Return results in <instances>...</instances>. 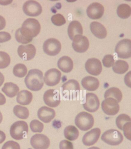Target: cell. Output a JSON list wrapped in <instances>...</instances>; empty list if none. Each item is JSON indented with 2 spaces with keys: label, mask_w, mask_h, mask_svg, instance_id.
I'll return each instance as SVG.
<instances>
[{
  "label": "cell",
  "mask_w": 131,
  "mask_h": 149,
  "mask_svg": "<svg viewBox=\"0 0 131 149\" xmlns=\"http://www.w3.org/2000/svg\"><path fill=\"white\" fill-rule=\"evenodd\" d=\"M82 86L88 91H93L98 89L100 85L99 80L92 76L85 77L81 82Z\"/></svg>",
  "instance_id": "44dd1931"
},
{
  "label": "cell",
  "mask_w": 131,
  "mask_h": 149,
  "mask_svg": "<svg viewBox=\"0 0 131 149\" xmlns=\"http://www.w3.org/2000/svg\"><path fill=\"white\" fill-rule=\"evenodd\" d=\"M51 21L53 24L56 26H62L66 23L65 18L61 14H58L52 16Z\"/></svg>",
  "instance_id": "d590c367"
},
{
  "label": "cell",
  "mask_w": 131,
  "mask_h": 149,
  "mask_svg": "<svg viewBox=\"0 0 131 149\" xmlns=\"http://www.w3.org/2000/svg\"><path fill=\"white\" fill-rule=\"evenodd\" d=\"M131 119L130 117L128 115L122 114L119 115L116 119V125L118 128L120 130H123V127L127 122H131Z\"/></svg>",
  "instance_id": "836d02e7"
},
{
  "label": "cell",
  "mask_w": 131,
  "mask_h": 149,
  "mask_svg": "<svg viewBox=\"0 0 131 149\" xmlns=\"http://www.w3.org/2000/svg\"><path fill=\"white\" fill-rule=\"evenodd\" d=\"M2 120H3V116H2V113L0 112V124L2 122Z\"/></svg>",
  "instance_id": "7dc6e473"
},
{
  "label": "cell",
  "mask_w": 131,
  "mask_h": 149,
  "mask_svg": "<svg viewBox=\"0 0 131 149\" xmlns=\"http://www.w3.org/2000/svg\"><path fill=\"white\" fill-rule=\"evenodd\" d=\"M129 65L124 61L117 60L113 65L112 69L114 72L118 74H123L128 71Z\"/></svg>",
  "instance_id": "f1b7e54d"
},
{
  "label": "cell",
  "mask_w": 131,
  "mask_h": 149,
  "mask_svg": "<svg viewBox=\"0 0 131 149\" xmlns=\"http://www.w3.org/2000/svg\"><path fill=\"white\" fill-rule=\"evenodd\" d=\"M131 122H127L124 125L123 127L124 134L125 136L130 140H131Z\"/></svg>",
  "instance_id": "f35d334b"
},
{
  "label": "cell",
  "mask_w": 131,
  "mask_h": 149,
  "mask_svg": "<svg viewBox=\"0 0 131 149\" xmlns=\"http://www.w3.org/2000/svg\"><path fill=\"white\" fill-rule=\"evenodd\" d=\"M125 82L128 86L131 88V71L127 73L125 77Z\"/></svg>",
  "instance_id": "b9f144b4"
},
{
  "label": "cell",
  "mask_w": 131,
  "mask_h": 149,
  "mask_svg": "<svg viewBox=\"0 0 131 149\" xmlns=\"http://www.w3.org/2000/svg\"><path fill=\"white\" fill-rule=\"evenodd\" d=\"M27 69L26 66L24 64H17L13 68V72L14 74L17 77L22 78L26 75Z\"/></svg>",
  "instance_id": "1f68e13d"
},
{
  "label": "cell",
  "mask_w": 131,
  "mask_h": 149,
  "mask_svg": "<svg viewBox=\"0 0 131 149\" xmlns=\"http://www.w3.org/2000/svg\"><path fill=\"white\" fill-rule=\"evenodd\" d=\"M55 111L53 109L46 106L42 107L37 112L39 119L45 123L50 122L55 118Z\"/></svg>",
  "instance_id": "ffe728a7"
},
{
  "label": "cell",
  "mask_w": 131,
  "mask_h": 149,
  "mask_svg": "<svg viewBox=\"0 0 131 149\" xmlns=\"http://www.w3.org/2000/svg\"><path fill=\"white\" fill-rule=\"evenodd\" d=\"M102 62L103 65L105 67H111L114 63L113 56L111 54L105 55L103 59Z\"/></svg>",
  "instance_id": "8d00e7d4"
},
{
  "label": "cell",
  "mask_w": 131,
  "mask_h": 149,
  "mask_svg": "<svg viewBox=\"0 0 131 149\" xmlns=\"http://www.w3.org/2000/svg\"><path fill=\"white\" fill-rule=\"evenodd\" d=\"M31 144L34 149H47L50 145V141L44 134H36L32 137Z\"/></svg>",
  "instance_id": "7c38bea8"
},
{
  "label": "cell",
  "mask_w": 131,
  "mask_h": 149,
  "mask_svg": "<svg viewBox=\"0 0 131 149\" xmlns=\"http://www.w3.org/2000/svg\"><path fill=\"white\" fill-rule=\"evenodd\" d=\"M33 95L31 92L27 90H23L18 93L17 97V102L20 105H27L32 101Z\"/></svg>",
  "instance_id": "d4e9b609"
},
{
  "label": "cell",
  "mask_w": 131,
  "mask_h": 149,
  "mask_svg": "<svg viewBox=\"0 0 131 149\" xmlns=\"http://www.w3.org/2000/svg\"><path fill=\"white\" fill-rule=\"evenodd\" d=\"M32 131L34 133H41L43 131L44 125L43 123L37 120L32 121L30 124Z\"/></svg>",
  "instance_id": "e575fe53"
},
{
  "label": "cell",
  "mask_w": 131,
  "mask_h": 149,
  "mask_svg": "<svg viewBox=\"0 0 131 149\" xmlns=\"http://www.w3.org/2000/svg\"><path fill=\"white\" fill-rule=\"evenodd\" d=\"M94 123V118L91 114L87 112L80 113L75 118L76 125L81 130L86 131L93 127Z\"/></svg>",
  "instance_id": "277c9868"
},
{
  "label": "cell",
  "mask_w": 131,
  "mask_h": 149,
  "mask_svg": "<svg viewBox=\"0 0 131 149\" xmlns=\"http://www.w3.org/2000/svg\"><path fill=\"white\" fill-rule=\"evenodd\" d=\"M6 101L5 97L2 93H0V105H4L6 104Z\"/></svg>",
  "instance_id": "ee69618b"
},
{
  "label": "cell",
  "mask_w": 131,
  "mask_h": 149,
  "mask_svg": "<svg viewBox=\"0 0 131 149\" xmlns=\"http://www.w3.org/2000/svg\"><path fill=\"white\" fill-rule=\"evenodd\" d=\"M4 81V75L1 72H0V87L3 84Z\"/></svg>",
  "instance_id": "bcb514c9"
},
{
  "label": "cell",
  "mask_w": 131,
  "mask_h": 149,
  "mask_svg": "<svg viewBox=\"0 0 131 149\" xmlns=\"http://www.w3.org/2000/svg\"><path fill=\"white\" fill-rule=\"evenodd\" d=\"M68 33L70 39L73 40L74 37L77 35L82 36L83 28L82 25L79 22L74 20L72 21L69 25Z\"/></svg>",
  "instance_id": "603a6c76"
},
{
  "label": "cell",
  "mask_w": 131,
  "mask_h": 149,
  "mask_svg": "<svg viewBox=\"0 0 131 149\" xmlns=\"http://www.w3.org/2000/svg\"><path fill=\"white\" fill-rule=\"evenodd\" d=\"M73 40V48L77 52L84 53L89 48V41L85 36L77 35L74 37Z\"/></svg>",
  "instance_id": "9a60e30c"
},
{
  "label": "cell",
  "mask_w": 131,
  "mask_h": 149,
  "mask_svg": "<svg viewBox=\"0 0 131 149\" xmlns=\"http://www.w3.org/2000/svg\"><path fill=\"white\" fill-rule=\"evenodd\" d=\"M102 108L104 112L109 116H114L120 110L118 103L112 98L105 99L102 102Z\"/></svg>",
  "instance_id": "30bf717a"
},
{
  "label": "cell",
  "mask_w": 131,
  "mask_h": 149,
  "mask_svg": "<svg viewBox=\"0 0 131 149\" xmlns=\"http://www.w3.org/2000/svg\"><path fill=\"white\" fill-rule=\"evenodd\" d=\"M18 52L19 56L22 60H31L36 55V48L32 44L26 45H21L18 47Z\"/></svg>",
  "instance_id": "2e32d148"
},
{
  "label": "cell",
  "mask_w": 131,
  "mask_h": 149,
  "mask_svg": "<svg viewBox=\"0 0 131 149\" xmlns=\"http://www.w3.org/2000/svg\"><path fill=\"white\" fill-rule=\"evenodd\" d=\"M88 149H100L99 148H97V147H92L91 148H88Z\"/></svg>",
  "instance_id": "c3c4849f"
},
{
  "label": "cell",
  "mask_w": 131,
  "mask_h": 149,
  "mask_svg": "<svg viewBox=\"0 0 131 149\" xmlns=\"http://www.w3.org/2000/svg\"><path fill=\"white\" fill-rule=\"evenodd\" d=\"M100 101L97 96L92 93H88L86 94V102L83 104V108L86 111L94 112L99 109Z\"/></svg>",
  "instance_id": "4fadbf2b"
},
{
  "label": "cell",
  "mask_w": 131,
  "mask_h": 149,
  "mask_svg": "<svg viewBox=\"0 0 131 149\" xmlns=\"http://www.w3.org/2000/svg\"><path fill=\"white\" fill-rule=\"evenodd\" d=\"M6 134L2 131L0 130V144L2 143L5 140Z\"/></svg>",
  "instance_id": "f6af8a7d"
},
{
  "label": "cell",
  "mask_w": 131,
  "mask_h": 149,
  "mask_svg": "<svg viewBox=\"0 0 131 149\" xmlns=\"http://www.w3.org/2000/svg\"><path fill=\"white\" fill-rule=\"evenodd\" d=\"M13 112L15 116L20 119H27L29 115V112L27 108L20 105H16L13 109Z\"/></svg>",
  "instance_id": "f546056e"
},
{
  "label": "cell",
  "mask_w": 131,
  "mask_h": 149,
  "mask_svg": "<svg viewBox=\"0 0 131 149\" xmlns=\"http://www.w3.org/2000/svg\"><path fill=\"white\" fill-rule=\"evenodd\" d=\"M23 10L26 15L36 17L41 14L42 8L41 5L37 1H28L24 3Z\"/></svg>",
  "instance_id": "8fae6325"
},
{
  "label": "cell",
  "mask_w": 131,
  "mask_h": 149,
  "mask_svg": "<svg viewBox=\"0 0 131 149\" xmlns=\"http://www.w3.org/2000/svg\"><path fill=\"white\" fill-rule=\"evenodd\" d=\"M11 38V35L8 32L5 31L0 32V43L8 42Z\"/></svg>",
  "instance_id": "60d3db41"
},
{
  "label": "cell",
  "mask_w": 131,
  "mask_h": 149,
  "mask_svg": "<svg viewBox=\"0 0 131 149\" xmlns=\"http://www.w3.org/2000/svg\"><path fill=\"white\" fill-rule=\"evenodd\" d=\"M2 149H20V145L16 142L9 141L5 143Z\"/></svg>",
  "instance_id": "74e56055"
},
{
  "label": "cell",
  "mask_w": 131,
  "mask_h": 149,
  "mask_svg": "<svg viewBox=\"0 0 131 149\" xmlns=\"http://www.w3.org/2000/svg\"><path fill=\"white\" fill-rule=\"evenodd\" d=\"M25 82L29 89L34 91H40L44 84L43 73L37 69L30 70L25 77Z\"/></svg>",
  "instance_id": "7a4b0ae2"
},
{
  "label": "cell",
  "mask_w": 131,
  "mask_h": 149,
  "mask_svg": "<svg viewBox=\"0 0 131 149\" xmlns=\"http://www.w3.org/2000/svg\"><path fill=\"white\" fill-rule=\"evenodd\" d=\"M64 135L65 138L70 141H74L78 138L79 133L77 128L74 126L70 125L65 128Z\"/></svg>",
  "instance_id": "4316f807"
},
{
  "label": "cell",
  "mask_w": 131,
  "mask_h": 149,
  "mask_svg": "<svg viewBox=\"0 0 131 149\" xmlns=\"http://www.w3.org/2000/svg\"><path fill=\"white\" fill-rule=\"evenodd\" d=\"M63 96H65L69 99H73L77 96V93L79 92V84L77 81L71 79L65 82L62 86Z\"/></svg>",
  "instance_id": "8992f818"
},
{
  "label": "cell",
  "mask_w": 131,
  "mask_h": 149,
  "mask_svg": "<svg viewBox=\"0 0 131 149\" xmlns=\"http://www.w3.org/2000/svg\"><path fill=\"white\" fill-rule=\"evenodd\" d=\"M58 66L63 72L69 73L73 68V62L69 56H64L59 59Z\"/></svg>",
  "instance_id": "cb8c5ba5"
},
{
  "label": "cell",
  "mask_w": 131,
  "mask_h": 149,
  "mask_svg": "<svg viewBox=\"0 0 131 149\" xmlns=\"http://www.w3.org/2000/svg\"><path fill=\"white\" fill-rule=\"evenodd\" d=\"M90 29L93 34L98 38L104 39L107 36V31L105 26L97 22L91 23Z\"/></svg>",
  "instance_id": "7402d4cb"
},
{
  "label": "cell",
  "mask_w": 131,
  "mask_h": 149,
  "mask_svg": "<svg viewBox=\"0 0 131 149\" xmlns=\"http://www.w3.org/2000/svg\"><path fill=\"white\" fill-rule=\"evenodd\" d=\"M59 148L60 149H74V146L71 142L64 140L60 142Z\"/></svg>",
  "instance_id": "ab89813d"
},
{
  "label": "cell",
  "mask_w": 131,
  "mask_h": 149,
  "mask_svg": "<svg viewBox=\"0 0 131 149\" xmlns=\"http://www.w3.org/2000/svg\"><path fill=\"white\" fill-rule=\"evenodd\" d=\"M104 6L100 3L94 2L88 7L87 15L90 19H98L101 18L104 14Z\"/></svg>",
  "instance_id": "ac0fdd59"
},
{
  "label": "cell",
  "mask_w": 131,
  "mask_h": 149,
  "mask_svg": "<svg viewBox=\"0 0 131 149\" xmlns=\"http://www.w3.org/2000/svg\"><path fill=\"white\" fill-rule=\"evenodd\" d=\"M29 127L27 122L24 121H18L12 125L10 130L12 137L15 140L24 139L28 133Z\"/></svg>",
  "instance_id": "3957f363"
},
{
  "label": "cell",
  "mask_w": 131,
  "mask_h": 149,
  "mask_svg": "<svg viewBox=\"0 0 131 149\" xmlns=\"http://www.w3.org/2000/svg\"><path fill=\"white\" fill-rule=\"evenodd\" d=\"M6 25L5 19L2 16L0 15V30L3 29L5 27Z\"/></svg>",
  "instance_id": "7bdbcfd3"
},
{
  "label": "cell",
  "mask_w": 131,
  "mask_h": 149,
  "mask_svg": "<svg viewBox=\"0 0 131 149\" xmlns=\"http://www.w3.org/2000/svg\"><path fill=\"white\" fill-rule=\"evenodd\" d=\"M117 14L122 19H127L130 17L131 14V8L130 6L123 3L118 7Z\"/></svg>",
  "instance_id": "4dcf8cb0"
},
{
  "label": "cell",
  "mask_w": 131,
  "mask_h": 149,
  "mask_svg": "<svg viewBox=\"0 0 131 149\" xmlns=\"http://www.w3.org/2000/svg\"><path fill=\"white\" fill-rule=\"evenodd\" d=\"M101 139L103 141L108 145L116 146L122 143L123 137L118 130L110 129L105 132L102 134Z\"/></svg>",
  "instance_id": "5b68a950"
},
{
  "label": "cell",
  "mask_w": 131,
  "mask_h": 149,
  "mask_svg": "<svg viewBox=\"0 0 131 149\" xmlns=\"http://www.w3.org/2000/svg\"><path fill=\"white\" fill-rule=\"evenodd\" d=\"M116 52L118 57L120 58L127 59L131 56V41L125 39L120 41L116 45Z\"/></svg>",
  "instance_id": "52a82bcc"
},
{
  "label": "cell",
  "mask_w": 131,
  "mask_h": 149,
  "mask_svg": "<svg viewBox=\"0 0 131 149\" xmlns=\"http://www.w3.org/2000/svg\"><path fill=\"white\" fill-rule=\"evenodd\" d=\"M10 57L8 53L0 51V69L7 68L10 65Z\"/></svg>",
  "instance_id": "d6a6232c"
},
{
  "label": "cell",
  "mask_w": 131,
  "mask_h": 149,
  "mask_svg": "<svg viewBox=\"0 0 131 149\" xmlns=\"http://www.w3.org/2000/svg\"><path fill=\"white\" fill-rule=\"evenodd\" d=\"M61 77V72L57 69H50L45 74L44 82L49 86H54L60 82Z\"/></svg>",
  "instance_id": "5bb4252c"
},
{
  "label": "cell",
  "mask_w": 131,
  "mask_h": 149,
  "mask_svg": "<svg viewBox=\"0 0 131 149\" xmlns=\"http://www.w3.org/2000/svg\"><path fill=\"white\" fill-rule=\"evenodd\" d=\"M41 25L38 20L33 18H29L23 23L22 26L18 29L20 34L30 42L40 32Z\"/></svg>",
  "instance_id": "6da1fadb"
},
{
  "label": "cell",
  "mask_w": 131,
  "mask_h": 149,
  "mask_svg": "<svg viewBox=\"0 0 131 149\" xmlns=\"http://www.w3.org/2000/svg\"><path fill=\"white\" fill-rule=\"evenodd\" d=\"M101 130L100 128H93L86 133L83 136L82 142L85 146H90L94 145L100 137Z\"/></svg>",
  "instance_id": "d6986e66"
},
{
  "label": "cell",
  "mask_w": 131,
  "mask_h": 149,
  "mask_svg": "<svg viewBox=\"0 0 131 149\" xmlns=\"http://www.w3.org/2000/svg\"><path fill=\"white\" fill-rule=\"evenodd\" d=\"M104 98H112L116 99L117 102H120L122 99V94L120 90L116 88H111L105 92Z\"/></svg>",
  "instance_id": "83f0119b"
},
{
  "label": "cell",
  "mask_w": 131,
  "mask_h": 149,
  "mask_svg": "<svg viewBox=\"0 0 131 149\" xmlns=\"http://www.w3.org/2000/svg\"><path fill=\"white\" fill-rule=\"evenodd\" d=\"M43 50L46 54L51 56L57 55L61 49V45L58 40L55 38L48 39L43 43Z\"/></svg>",
  "instance_id": "ba28073f"
},
{
  "label": "cell",
  "mask_w": 131,
  "mask_h": 149,
  "mask_svg": "<svg viewBox=\"0 0 131 149\" xmlns=\"http://www.w3.org/2000/svg\"><path fill=\"white\" fill-rule=\"evenodd\" d=\"M2 91L7 96L13 98L19 93V88L16 84L13 82H7L5 84Z\"/></svg>",
  "instance_id": "484cf974"
},
{
  "label": "cell",
  "mask_w": 131,
  "mask_h": 149,
  "mask_svg": "<svg viewBox=\"0 0 131 149\" xmlns=\"http://www.w3.org/2000/svg\"><path fill=\"white\" fill-rule=\"evenodd\" d=\"M85 68L87 72L93 76H98L101 73L102 67L100 60L92 58L86 61Z\"/></svg>",
  "instance_id": "e0dca14e"
},
{
  "label": "cell",
  "mask_w": 131,
  "mask_h": 149,
  "mask_svg": "<svg viewBox=\"0 0 131 149\" xmlns=\"http://www.w3.org/2000/svg\"><path fill=\"white\" fill-rule=\"evenodd\" d=\"M43 99L45 103L51 107H57L61 102L59 91L55 89L47 91L43 95Z\"/></svg>",
  "instance_id": "9c48e42d"
}]
</instances>
